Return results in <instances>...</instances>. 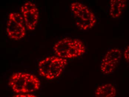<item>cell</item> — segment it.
<instances>
[{"mask_svg": "<svg viewBox=\"0 0 129 97\" xmlns=\"http://www.w3.org/2000/svg\"><path fill=\"white\" fill-rule=\"evenodd\" d=\"M9 85L16 93L26 94L38 90L41 86V82L35 75L19 72L11 76Z\"/></svg>", "mask_w": 129, "mask_h": 97, "instance_id": "1", "label": "cell"}, {"mask_svg": "<svg viewBox=\"0 0 129 97\" xmlns=\"http://www.w3.org/2000/svg\"><path fill=\"white\" fill-rule=\"evenodd\" d=\"M55 54L64 59H73L86 53L85 46L79 39L65 38L57 42L53 48Z\"/></svg>", "mask_w": 129, "mask_h": 97, "instance_id": "2", "label": "cell"}, {"mask_svg": "<svg viewBox=\"0 0 129 97\" xmlns=\"http://www.w3.org/2000/svg\"><path fill=\"white\" fill-rule=\"evenodd\" d=\"M67 64V59L57 56L46 57L38 64L39 74L48 80L56 79L61 75Z\"/></svg>", "mask_w": 129, "mask_h": 97, "instance_id": "3", "label": "cell"}, {"mask_svg": "<svg viewBox=\"0 0 129 97\" xmlns=\"http://www.w3.org/2000/svg\"><path fill=\"white\" fill-rule=\"evenodd\" d=\"M71 10L74 17L76 25L81 30H87L95 25V16L86 5L80 2H74L71 5Z\"/></svg>", "mask_w": 129, "mask_h": 97, "instance_id": "4", "label": "cell"}, {"mask_svg": "<svg viewBox=\"0 0 129 97\" xmlns=\"http://www.w3.org/2000/svg\"><path fill=\"white\" fill-rule=\"evenodd\" d=\"M26 26L22 16L18 12L9 14L7 21L6 31L11 39L19 41L26 35Z\"/></svg>", "mask_w": 129, "mask_h": 97, "instance_id": "5", "label": "cell"}, {"mask_svg": "<svg viewBox=\"0 0 129 97\" xmlns=\"http://www.w3.org/2000/svg\"><path fill=\"white\" fill-rule=\"evenodd\" d=\"M122 57V53L119 49L113 48L108 51L101 63V72L106 75L113 73L121 60Z\"/></svg>", "mask_w": 129, "mask_h": 97, "instance_id": "6", "label": "cell"}, {"mask_svg": "<svg viewBox=\"0 0 129 97\" xmlns=\"http://www.w3.org/2000/svg\"><path fill=\"white\" fill-rule=\"evenodd\" d=\"M21 12L26 28L29 31L36 29L39 18V11L37 7L32 2H26L21 8Z\"/></svg>", "mask_w": 129, "mask_h": 97, "instance_id": "7", "label": "cell"}, {"mask_svg": "<svg viewBox=\"0 0 129 97\" xmlns=\"http://www.w3.org/2000/svg\"><path fill=\"white\" fill-rule=\"evenodd\" d=\"M126 6V1L112 0L110 2V15L113 18H119L125 11Z\"/></svg>", "mask_w": 129, "mask_h": 97, "instance_id": "8", "label": "cell"}, {"mask_svg": "<svg viewBox=\"0 0 129 97\" xmlns=\"http://www.w3.org/2000/svg\"><path fill=\"white\" fill-rule=\"evenodd\" d=\"M116 89L112 84H106L98 87L95 92V97H115Z\"/></svg>", "mask_w": 129, "mask_h": 97, "instance_id": "9", "label": "cell"}, {"mask_svg": "<svg viewBox=\"0 0 129 97\" xmlns=\"http://www.w3.org/2000/svg\"><path fill=\"white\" fill-rule=\"evenodd\" d=\"M12 97H38L37 96L30 93L19 94L14 95Z\"/></svg>", "mask_w": 129, "mask_h": 97, "instance_id": "10", "label": "cell"}, {"mask_svg": "<svg viewBox=\"0 0 129 97\" xmlns=\"http://www.w3.org/2000/svg\"><path fill=\"white\" fill-rule=\"evenodd\" d=\"M124 57L127 62H129V45L126 48L124 51Z\"/></svg>", "mask_w": 129, "mask_h": 97, "instance_id": "11", "label": "cell"}]
</instances>
